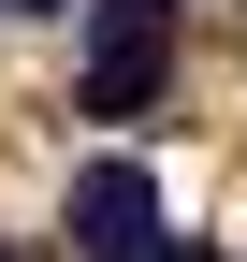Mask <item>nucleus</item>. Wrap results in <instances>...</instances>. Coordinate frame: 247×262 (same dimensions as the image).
Instances as JSON below:
<instances>
[{
    "instance_id": "4",
    "label": "nucleus",
    "mask_w": 247,
    "mask_h": 262,
    "mask_svg": "<svg viewBox=\"0 0 247 262\" xmlns=\"http://www.w3.org/2000/svg\"><path fill=\"white\" fill-rule=\"evenodd\" d=\"M145 262H204V248H145Z\"/></svg>"
},
{
    "instance_id": "3",
    "label": "nucleus",
    "mask_w": 247,
    "mask_h": 262,
    "mask_svg": "<svg viewBox=\"0 0 247 262\" xmlns=\"http://www.w3.org/2000/svg\"><path fill=\"white\" fill-rule=\"evenodd\" d=\"M15 15H73V0H15Z\"/></svg>"
},
{
    "instance_id": "1",
    "label": "nucleus",
    "mask_w": 247,
    "mask_h": 262,
    "mask_svg": "<svg viewBox=\"0 0 247 262\" xmlns=\"http://www.w3.org/2000/svg\"><path fill=\"white\" fill-rule=\"evenodd\" d=\"M160 73H175V0H87V117H160Z\"/></svg>"
},
{
    "instance_id": "5",
    "label": "nucleus",
    "mask_w": 247,
    "mask_h": 262,
    "mask_svg": "<svg viewBox=\"0 0 247 262\" xmlns=\"http://www.w3.org/2000/svg\"><path fill=\"white\" fill-rule=\"evenodd\" d=\"M0 262H15V248H0Z\"/></svg>"
},
{
    "instance_id": "2",
    "label": "nucleus",
    "mask_w": 247,
    "mask_h": 262,
    "mask_svg": "<svg viewBox=\"0 0 247 262\" xmlns=\"http://www.w3.org/2000/svg\"><path fill=\"white\" fill-rule=\"evenodd\" d=\"M73 248L145 262V248H160V175H145V160H87V175H73Z\"/></svg>"
}]
</instances>
